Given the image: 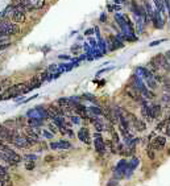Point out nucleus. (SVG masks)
<instances>
[{"label": "nucleus", "instance_id": "12", "mask_svg": "<svg viewBox=\"0 0 170 186\" xmlns=\"http://www.w3.org/2000/svg\"><path fill=\"white\" fill-rule=\"evenodd\" d=\"M141 115L144 116V119L148 120V123L154 120L153 116H152V111H150V106H148L147 103H144L142 107H141Z\"/></svg>", "mask_w": 170, "mask_h": 186}, {"label": "nucleus", "instance_id": "21", "mask_svg": "<svg viewBox=\"0 0 170 186\" xmlns=\"http://www.w3.org/2000/svg\"><path fill=\"white\" fill-rule=\"evenodd\" d=\"M28 124L30 127H42L44 119H28Z\"/></svg>", "mask_w": 170, "mask_h": 186}, {"label": "nucleus", "instance_id": "43", "mask_svg": "<svg viewBox=\"0 0 170 186\" xmlns=\"http://www.w3.org/2000/svg\"><path fill=\"white\" fill-rule=\"evenodd\" d=\"M107 186H119V182H117V179L115 181V179H111V181L107 183Z\"/></svg>", "mask_w": 170, "mask_h": 186}, {"label": "nucleus", "instance_id": "15", "mask_svg": "<svg viewBox=\"0 0 170 186\" xmlns=\"http://www.w3.org/2000/svg\"><path fill=\"white\" fill-rule=\"evenodd\" d=\"M150 111H152L153 119H157L158 116H161V114H162V107H161L160 104H153V106H150Z\"/></svg>", "mask_w": 170, "mask_h": 186}, {"label": "nucleus", "instance_id": "9", "mask_svg": "<svg viewBox=\"0 0 170 186\" xmlns=\"http://www.w3.org/2000/svg\"><path fill=\"white\" fill-rule=\"evenodd\" d=\"M33 11L34 9H42L46 5V0H24Z\"/></svg>", "mask_w": 170, "mask_h": 186}, {"label": "nucleus", "instance_id": "23", "mask_svg": "<svg viewBox=\"0 0 170 186\" xmlns=\"http://www.w3.org/2000/svg\"><path fill=\"white\" fill-rule=\"evenodd\" d=\"M145 82H147L148 87H149V88H152V90H156L157 87H158V82H157V81L153 78V77H152V78L145 79Z\"/></svg>", "mask_w": 170, "mask_h": 186}, {"label": "nucleus", "instance_id": "33", "mask_svg": "<svg viewBox=\"0 0 170 186\" xmlns=\"http://www.w3.org/2000/svg\"><path fill=\"white\" fill-rule=\"evenodd\" d=\"M15 120H16V124H17V125L25 127V118H24V116H18V118H16Z\"/></svg>", "mask_w": 170, "mask_h": 186}, {"label": "nucleus", "instance_id": "20", "mask_svg": "<svg viewBox=\"0 0 170 186\" xmlns=\"http://www.w3.org/2000/svg\"><path fill=\"white\" fill-rule=\"evenodd\" d=\"M170 120V115L167 118H165V119H162L160 123H157V125H156V131H163L165 130V127H166V124H167V121Z\"/></svg>", "mask_w": 170, "mask_h": 186}, {"label": "nucleus", "instance_id": "51", "mask_svg": "<svg viewBox=\"0 0 170 186\" xmlns=\"http://www.w3.org/2000/svg\"><path fill=\"white\" fill-rule=\"evenodd\" d=\"M169 11V19H170V9H167Z\"/></svg>", "mask_w": 170, "mask_h": 186}, {"label": "nucleus", "instance_id": "47", "mask_svg": "<svg viewBox=\"0 0 170 186\" xmlns=\"http://www.w3.org/2000/svg\"><path fill=\"white\" fill-rule=\"evenodd\" d=\"M58 57L61 60H70V57H69V56H58Z\"/></svg>", "mask_w": 170, "mask_h": 186}, {"label": "nucleus", "instance_id": "52", "mask_svg": "<svg viewBox=\"0 0 170 186\" xmlns=\"http://www.w3.org/2000/svg\"><path fill=\"white\" fill-rule=\"evenodd\" d=\"M141 2H144V0H141Z\"/></svg>", "mask_w": 170, "mask_h": 186}, {"label": "nucleus", "instance_id": "42", "mask_svg": "<svg viewBox=\"0 0 170 186\" xmlns=\"http://www.w3.org/2000/svg\"><path fill=\"white\" fill-rule=\"evenodd\" d=\"M162 99H163V102H166V103H170V93L169 94L167 93L163 94V98Z\"/></svg>", "mask_w": 170, "mask_h": 186}, {"label": "nucleus", "instance_id": "7", "mask_svg": "<svg viewBox=\"0 0 170 186\" xmlns=\"http://www.w3.org/2000/svg\"><path fill=\"white\" fill-rule=\"evenodd\" d=\"M161 13L162 12L157 9V11H153V15L150 16V20H152V23L154 24V28H157V29L163 28V20L161 17Z\"/></svg>", "mask_w": 170, "mask_h": 186}, {"label": "nucleus", "instance_id": "11", "mask_svg": "<svg viewBox=\"0 0 170 186\" xmlns=\"http://www.w3.org/2000/svg\"><path fill=\"white\" fill-rule=\"evenodd\" d=\"M136 73H137V75L140 77V78H142V79H148V78H152V77H153V73L150 72L148 67H142V66L137 67V69H136Z\"/></svg>", "mask_w": 170, "mask_h": 186}, {"label": "nucleus", "instance_id": "29", "mask_svg": "<svg viewBox=\"0 0 170 186\" xmlns=\"http://www.w3.org/2000/svg\"><path fill=\"white\" fill-rule=\"evenodd\" d=\"M147 155H148V157L150 158V160H154L156 158V155H154V149L152 148V146H148V148H147Z\"/></svg>", "mask_w": 170, "mask_h": 186}, {"label": "nucleus", "instance_id": "8", "mask_svg": "<svg viewBox=\"0 0 170 186\" xmlns=\"http://www.w3.org/2000/svg\"><path fill=\"white\" fill-rule=\"evenodd\" d=\"M12 144H13L15 146H17V148H23V149H25V148H30L29 144H28V141H27V137L21 136V135L16 136V137L13 139V141H12Z\"/></svg>", "mask_w": 170, "mask_h": 186}, {"label": "nucleus", "instance_id": "3", "mask_svg": "<svg viewBox=\"0 0 170 186\" xmlns=\"http://www.w3.org/2000/svg\"><path fill=\"white\" fill-rule=\"evenodd\" d=\"M127 166H128V161L125 158H123V160L119 161V164L116 165V168H115V173H113V176H115L116 179H120V178H123L125 176Z\"/></svg>", "mask_w": 170, "mask_h": 186}, {"label": "nucleus", "instance_id": "38", "mask_svg": "<svg viewBox=\"0 0 170 186\" xmlns=\"http://www.w3.org/2000/svg\"><path fill=\"white\" fill-rule=\"evenodd\" d=\"M44 161H45L46 164L53 162V161H54V156H53V155H46V156H45V158H44Z\"/></svg>", "mask_w": 170, "mask_h": 186}, {"label": "nucleus", "instance_id": "32", "mask_svg": "<svg viewBox=\"0 0 170 186\" xmlns=\"http://www.w3.org/2000/svg\"><path fill=\"white\" fill-rule=\"evenodd\" d=\"M42 136H45L46 139H53V136H54V133H52L49 130H42Z\"/></svg>", "mask_w": 170, "mask_h": 186}, {"label": "nucleus", "instance_id": "2", "mask_svg": "<svg viewBox=\"0 0 170 186\" xmlns=\"http://www.w3.org/2000/svg\"><path fill=\"white\" fill-rule=\"evenodd\" d=\"M11 16H12V21L16 23V24H24L27 21V12L20 7H15Z\"/></svg>", "mask_w": 170, "mask_h": 186}, {"label": "nucleus", "instance_id": "28", "mask_svg": "<svg viewBox=\"0 0 170 186\" xmlns=\"http://www.w3.org/2000/svg\"><path fill=\"white\" fill-rule=\"evenodd\" d=\"M48 72H49L50 74H55V73L59 72V67H58V65H55V63H52V65H49Z\"/></svg>", "mask_w": 170, "mask_h": 186}, {"label": "nucleus", "instance_id": "40", "mask_svg": "<svg viewBox=\"0 0 170 186\" xmlns=\"http://www.w3.org/2000/svg\"><path fill=\"white\" fill-rule=\"evenodd\" d=\"M163 41H165V40H158V41H153V42H150V44H149V46H150V48H154V46H157V45L162 44Z\"/></svg>", "mask_w": 170, "mask_h": 186}, {"label": "nucleus", "instance_id": "26", "mask_svg": "<svg viewBox=\"0 0 170 186\" xmlns=\"http://www.w3.org/2000/svg\"><path fill=\"white\" fill-rule=\"evenodd\" d=\"M39 77H40V79H41V82L44 83L45 81H49V77H50V73L48 72V69L46 70H44V72H41L40 74H39Z\"/></svg>", "mask_w": 170, "mask_h": 186}, {"label": "nucleus", "instance_id": "48", "mask_svg": "<svg viewBox=\"0 0 170 186\" xmlns=\"http://www.w3.org/2000/svg\"><path fill=\"white\" fill-rule=\"evenodd\" d=\"M115 3H119V4H123V3H125V0H115Z\"/></svg>", "mask_w": 170, "mask_h": 186}, {"label": "nucleus", "instance_id": "37", "mask_svg": "<svg viewBox=\"0 0 170 186\" xmlns=\"http://www.w3.org/2000/svg\"><path fill=\"white\" fill-rule=\"evenodd\" d=\"M23 158H24V160H28V161H36L37 156H36V155H25Z\"/></svg>", "mask_w": 170, "mask_h": 186}, {"label": "nucleus", "instance_id": "6", "mask_svg": "<svg viewBox=\"0 0 170 186\" xmlns=\"http://www.w3.org/2000/svg\"><path fill=\"white\" fill-rule=\"evenodd\" d=\"M166 145V139L163 136H156L153 137V140L150 141V146L154 149V151H161L165 148Z\"/></svg>", "mask_w": 170, "mask_h": 186}, {"label": "nucleus", "instance_id": "39", "mask_svg": "<svg viewBox=\"0 0 170 186\" xmlns=\"http://www.w3.org/2000/svg\"><path fill=\"white\" fill-rule=\"evenodd\" d=\"M49 131L50 132H52V133H57V132H58V130H57V128H58V127H57L55 124H49Z\"/></svg>", "mask_w": 170, "mask_h": 186}, {"label": "nucleus", "instance_id": "30", "mask_svg": "<svg viewBox=\"0 0 170 186\" xmlns=\"http://www.w3.org/2000/svg\"><path fill=\"white\" fill-rule=\"evenodd\" d=\"M89 110L92 112V114H95L96 115V116H99V115H102L103 114V110H100V108L99 107H95V106H92V107H90L89 108Z\"/></svg>", "mask_w": 170, "mask_h": 186}, {"label": "nucleus", "instance_id": "5", "mask_svg": "<svg viewBox=\"0 0 170 186\" xmlns=\"http://www.w3.org/2000/svg\"><path fill=\"white\" fill-rule=\"evenodd\" d=\"M127 116H129L131 119V121H132V124H133V128L136 131H138V132H144L147 130V124H145V121H142V120H140V119H137L135 115H132V114H128L127 112Z\"/></svg>", "mask_w": 170, "mask_h": 186}, {"label": "nucleus", "instance_id": "14", "mask_svg": "<svg viewBox=\"0 0 170 186\" xmlns=\"http://www.w3.org/2000/svg\"><path fill=\"white\" fill-rule=\"evenodd\" d=\"M158 58H160V66L165 72H170V62L167 60V57L165 54H158Z\"/></svg>", "mask_w": 170, "mask_h": 186}, {"label": "nucleus", "instance_id": "35", "mask_svg": "<svg viewBox=\"0 0 170 186\" xmlns=\"http://www.w3.org/2000/svg\"><path fill=\"white\" fill-rule=\"evenodd\" d=\"M34 166H36L34 161H28L27 164H25V169H27V170H33Z\"/></svg>", "mask_w": 170, "mask_h": 186}, {"label": "nucleus", "instance_id": "10", "mask_svg": "<svg viewBox=\"0 0 170 186\" xmlns=\"http://www.w3.org/2000/svg\"><path fill=\"white\" fill-rule=\"evenodd\" d=\"M78 137L82 143H86V144H90L91 140H90V133H89V130H87L86 127H82L79 132H78Z\"/></svg>", "mask_w": 170, "mask_h": 186}, {"label": "nucleus", "instance_id": "25", "mask_svg": "<svg viewBox=\"0 0 170 186\" xmlns=\"http://www.w3.org/2000/svg\"><path fill=\"white\" fill-rule=\"evenodd\" d=\"M106 146L108 145V148H110V151H111V153H113V155H116L117 153V151H116V144L112 141V140H106Z\"/></svg>", "mask_w": 170, "mask_h": 186}, {"label": "nucleus", "instance_id": "50", "mask_svg": "<svg viewBox=\"0 0 170 186\" xmlns=\"http://www.w3.org/2000/svg\"><path fill=\"white\" fill-rule=\"evenodd\" d=\"M2 90H3V86H2V83H0V94H2Z\"/></svg>", "mask_w": 170, "mask_h": 186}, {"label": "nucleus", "instance_id": "27", "mask_svg": "<svg viewBox=\"0 0 170 186\" xmlns=\"http://www.w3.org/2000/svg\"><path fill=\"white\" fill-rule=\"evenodd\" d=\"M2 124H3V125H5L7 128H15V127H17V124H16V120H15V119L5 120V121H3Z\"/></svg>", "mask_w": 170, "mask_h": 186}, {"label": "nucleus", "instance_id": "22", "mask_svg": "<svg viewBox=\"0 0 170 186\" xmlns=\"http://www.w3.org/2000/svg\"><path fill=\"white\" fill-rule=\"evenodd\" d=\"M136 25H137V33H141L144 30V17L136 16Z\"/></svg>", "mask_w": 170, "mask_h": 186}, {"label": "nucleus", "instance_id": "46", "mask_svg": "<svg viewBox=\"0 0 170 186\" xmlns=\"http://www.w3.org/2000/svg\"><path fill=\"white\" fill-rule=\"evenodd\" d=\"M106 19H107V16H106V13H102V16H100V21H106Z\"/></svg>", "mask_w": 170, "mask_h": 186}, {"label": "nucleus", "instance_id": "4", "mask_svg": "<svg viewBox=\"0 0 170 186\" xmlns=\"http://www.w3.org/2000/svg\"><path fill=\"white\" fill-rule=\"evenodd\" d=\"M94 146H95V151L99 155H103V153L107 151L106 149V144H104V140L103 137L100 136V132L95 133V139H94Z\"/></svg>", "mask_w": 170, "mask_h": 186}, {"label": "nucleus", "instance_id": "1", "mask_svg": "<svg viewBox=\"0 0 170 186\" xmlns=\"http://www.w3.org/2000/svg\"><path fill=\"white\" fill-rule=\"evenodd\" d=\"M0 33H3L5 36H16L20 33V27L18 24L8 20V19H2L0 20Z\"/></svg>", "mask_w": 170, "mask_h": 186}, {"label": "nucleus", "instance_id": "49", "mask_svg": "<svg viewBox=\"0 0 170 186\" xmlns=\"http://www.w3.org/2000/svg\"><path fill=\"white\" fill-rule=\"evenodd\" d=\"M3 158H4V157H3V152L0 151V160H3Z\"/></svg>", "mask_w": 170, "mask_h": 186}, {"label": "nucleus", "instance_id": "31", "mask_svg": "<svg viewBox=\"0 0 170 186\" xmlns=\"http://www.w3.org/2000/svg\"><path fill=\"white\" fill-rule=\"evenodd\" d=\"M141 94L144 95V97H147V98H149V99H152V98H154V94L152 93V91H149V90H144V91H141Z\"/></svg>", "mask_w": 170, "mask_h": 186}, {"label": "nucleus", "instance_id": "18", "mask_svg": "<svg viewBox=\"0 0 170 186\" xmlns=\"http://www.w3.org/2000/svg\"><path fill=\"white\" fill-rule=\"evenodd\" d=\"M92 124H94V128H95L96 132H103V131H106V125H104L103 120L100 119V118L95 121V123H92Z\"/></svg>", "mask_w": 170, "mask_h": 186}, {"label": "nucleus", "instance_id": "45", "mask_svg": "<svg viewBox=\"0 0 170 186\" xmlns=\"http://www.w3.org/2000/svg\"><path fill=\"white\" fill-rule=\"evenodd\" d=\"M23 2V0H11V4H13V5H17V4H20Z\"/></svg>", "mask_w": 170, "mask_h": 186}, {"label": "nucleus", "instance_id": "34", "mask_svg": "<svg viewBox=\"0 0 170 186\" xmlns=\"http://www.w3.org/2000/svg\"><path fill=\"white\" fill-rule=\"evenodd\" d=\"M49 146H50V149H53V151H59V144H58V141H52L49 144Z\"/></svg>", "mask_w": 170, "mask_h": 186}, {"label": "nucleus", "instance_id": "44", "mask_svg": "<svg viewBox=\"0 0 170 186\" xmlns=\"http://www.w3.org/2000/svg\"><path fill=\"white\" fill-rule=\"evenodd\" d=\"M94 32H95V29H87V30H85V36H91L92 33H94Z\"/></svg>", "mask_w": 170, "mask_h": 186}, {"label": "nucleus", "instance_id": "19", "mask_svg": "<svg viewBox=\"0 0 170 186\" xmlns=\"http://www.w3.org/2000/svg\"><path fill=\"white\" fill-rule=\"evenodd\" d=\"M53 123L58 128L64 127L65 125V118H62V115H55V116H53Z\"/></svg>", "mask_w": 170, "mask_h": 186}, {"label": "nucleus", "instance_id": "16", "mask_svg": "<svg viewBox=\"0 0 170 186\" xmlns=\"http://www.w3.org/2000/svg\"><path fill=\"white\" fill-rule=\"evenodd\" d=\"M125 93H127V95H128L131 99H133V100H136V102H141V100H142L140 95L136 93L135 88H133V90H132V88H127V90H125Z\"/></svg>", "mask_w": 170, "mask_h": 186}, {"label": "nucleus", "instance_id": "41", "mask_svg": "<svg viewBox=\"0 0 170 186\" xmlns=\"http://www.w3.org/2000/svg\"><path fill=\"white\" fill-rule=\"evenodd\" d=\"M163 131H165V133L170 137V120L167 121V124H166V127H165V130H163Z\"/></svg>", "mask_w": 170, "mask_h": 186}, {"label": "nucleus", "instance_id": "36", "mask_svg": "<svg viewBox=\"0 0 170 186\" xmlns=\"http://www.w3.org/2000/svg\"><path fill=\"white\" fill-rule=\"evenodd\" d=\"M70 119H71V123L73 124H79L80 123V116H78V115H73Z\"/></svg>", "mask_w": 170, "mask_h": 186}, {"label": "nucleus", "instance_id": "13", "mask_svg": "<svg viewBox=\"0 0 170 186\" xmlns=\"http://www.w3.org/2000/svg\"><path fill=\"white\" fill-rule=\"evenodd\" d=\"M24 128V132H25V135L27 136H29V137H32V139H34L36 141H40V137H39V135L36 133V131H34V128L33 127H30V125H25V127H23Z\"/></svg>", "mask_w": 170, "mask_h": 186}, {"label": "nucleus", "instance_id": "17", "mask_svg": "<svg viewBox=\"0 0 170 186\" xmlns=\"http://www.w3.org/2000/svg\"><path fill=\"white\" fill-rule=\"evenodd\" d=\"M29 83L33 86L34 90H36V88H39V87H41V85H42V82H41V79H40V77H39V75H33L32 78H30Z\"/></svg>", "mask_w": 170, "mask_h": 186}, {"label": "nucleus", "instance_id": "24", "mask_svg": "<svg viewBox=\"0 0 170 186\" xmlns=\"http://www.w3.org/2000/svg\"><path fill=\"white\" fill-rule=\"evenodd\" d=\"M58 144H59V149L66 151V149H70L71 148V143L67 141V140H59Z\"/></svg>", "mask_w": 170, "mask_h": 186}]
</instances>
